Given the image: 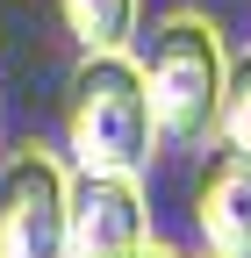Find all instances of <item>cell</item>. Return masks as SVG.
Masks as SVG:
<instances>
[{
	"label": "cell",
	"instance_id": "obj_3",
	"mask_svg": "<svg viewBox=\"0 0 251 258\" xmlns=\"http://www.w3.org/2000/svg\"><path fill=\"white\" fill-rule=\"evenodd\" d=\"M65 151H50L43 137L0 151V258H65Z\"/></svg>",
	"mask_w": 251,
	"mask_h": 258
},
{
	"label": "cell",
	"instance_id": "obj_8",
	"mask_svg": "<svg viewBox=\"0 0 251 258\" xmlns=\"http://www.w3.org/2000/svg\"><path fill=\"white\" fill-rule=\"evenodd\" d=\"M137 258H179V251H172V244H144Z\"/></svg>",
	"mask_w": 251,
	"mask_h": 258
},
{
	"label": "cell",
	"instance_id": "obj_7",
	"mask_svg": "<svg viewBox=\"0 0 251 258\" xmlns=\"http://www.w3.org/2000/svg\"><path fill=\"white\" fill-rule=\"evenodd\" d=\"M215 137L251 151V50L230 57V86H223V122H215Z\"/></svg>",
	"mask_w": 251,
	"mask_h": 258
},
{
	"label": "cell",
	"instance_id": "obj_6",
	"mask_svg": "<svg viewBox=\"0 0 251 258\" xmlns=\"http://www.w3.org/2000/svg\"><path fill=\"white\" fill-rule=\"evenodd\" d=\"M144 0H57V22L79 50H130Z\"/></svg>",
	"mask_w": 251,
	"mask_h": 258
},
{
	"label": "cell",
	"instance_id": "obj_2",
	"mask_svg": "<svg viewBox=\"0 0 251 258\" xmlns=\"http://www.w3.org/2000/svg\"><path fill=\"white\" fill-rule=\"evenodd\" d=\"M158 151L137 50H79L65 79V158L72 172H144Z\"/></svg>",
	"mask_w": 251,
	"mask_h": 258
},
{
	"label": "cell",
	"instance_id": "obj_1",
	"mask_svg": "<svg viewBox=\"0 0 251 258\" xmlns=\"http://www.w3.org/2000/svg\"><path fill=\"white\" fill-rule=\"evenodd\" d=\"M137 79L151 101V129L165 151H201L215 144L223 122V86H230V43L208 8H165L137 50Z\"/></svg>",
	"mask_w": 251,
	"mask_h": 258
},
{
	"label": "cell",
	"instance_id": "obj_4",
	"mask_svg": "<svg viewBox=\"0 0 251 258\" xmlns=\"http://www.w3.org/2000/svg\"><path fill=\"white\" fill-rule=\"evenodd\" d=\"M151 244V208L137 172H72L65 258H137Z\"/></svg>",
	"mask_w": 251,
	"mask_h": 258
},
{
	"label": "cell",
	"instance_id": "obj_5",
	"mask_svg": "<svg viewBox=\"0 0 251 258\" xmlns=\"http://www.w3.org/2000/svg\"><path fill=\"white\" fill-rule=\"evenodd\" d=\"M194 230L208 258H251V151L208 144V165L194 172Z\"/></svg>",
	"mask_w": 251,
	"mask_h": 258
}]
</instances>
